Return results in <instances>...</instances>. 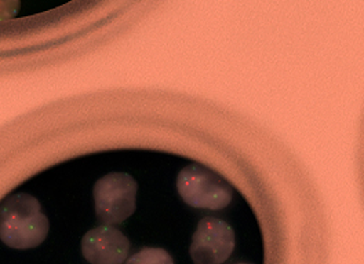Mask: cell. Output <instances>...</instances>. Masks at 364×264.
Wrapping results in <instances>:
<instances>
[{"label": "cell", "mask_w": 364, "mask_h": 264, "mask_svg": "<svg viewBox=\"0 0 364 264\" xmlns=\"http://www.w3.org/2000/svg\"><path fill=\"white\" fill-rule=\"evenodd\" d=\"M48 229L39 201L26 193L7 198L0 207V240L10 248H36L45 241Z\"/></svg>", "instance_id": "obj_1"}, {"label": "cell", "mask_w": 364, "mask_h": 264, "mask_svg": "<svg viewBox=\"0 0 364 264\" xmlns=\"http://www.w3.org/2000/svg\"><path fill=\"white\" fill-rule=\"evenodd\" d=\"M136 182L129 174L102 176L94 185L97 215L108 224L124 221L136 212Z\"/></svg>", "instance_id": "obj_2"}, {"label": "cell", "mask_w": 364, "mask_h": 264, "mask_svg": "<svg viewBox=\"0 0 364 264\" xmlns=\"http://www.w3.org/2000/svg\"><path fill=\"white\" fill-rule=\"evenodd\" d=\"M177 187L182 199L193 208L218 211L230 202L229 187L221 177L199 164H192L182 170Z\"/></svg>", "instance_id": "obj_3"}, {"label": "cell", "mask_w": 364, "mask_h": 264, "mask_svg": "<svg viewBox=\"0 0 364 264\" xmlns=\"http://www.w3.org/2000/svg\"><path fill=\"white\" fill-rule=\"evenodd\" d=\"M130 242L114 227L98 226L82 240V252L91 264H122L129 253Z\"/></svg>", "instance_id": "obj_4"}, {"label": "cell", "mask_w": 364, "mask_h": 264, "mask_svg": "<svg viewBox=\"0 0 364 264\" xmlns=\"http://www.w3.org/2000/svg\"><path fill=\"white\" fill-rule=\"evenodd\" d=\"M126 264H174L173 258L160 248H144Z\"/></svg>", "instance_id": "obj_5"}]
</instances>
